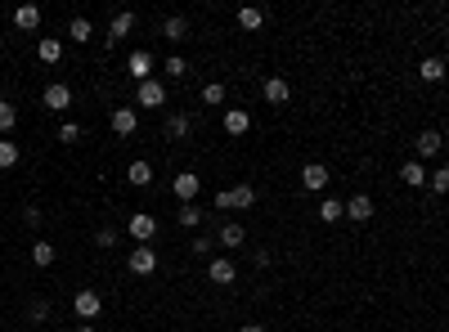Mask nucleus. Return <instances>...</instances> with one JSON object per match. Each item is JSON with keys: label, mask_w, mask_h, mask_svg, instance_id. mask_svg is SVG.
Here are the masks:
<instances>
[{"label": "nucleus", "mask_w": 449, "mask_h": 332, "mask_svg": "<svg viewBox=\"0 0 449 332\" xmlns=\"http://www.w3.org/2000/svg\"><path fill=\"white\" fill-rule=\"evenodd\" d=\"M162 36H167V41H185V36H189V18L185 14H171L167 23H162Z\"/></svg>", "instance_id": "obj_20"}, {"label": "nucleus", "mask_w": 449, "mask_h": 332, "mask_svg": "<svg viewBox=\"0 0 449 332\" xmlns=\"http://www.w3.org/2000/svg\"><path fill=\"white\" fill-rule=\"evenodd\" d=\"M247 126H252V117H247L243 108H225V130L229 135H247Z\"/></svg>", "instance_id": "obj_21"}, {"label": "nucleus", "mask_w": 449, "mask_h": 332, "mask_svg": "<svg viewBox=\"0 0 449 332\" xmlns=\"http://www.w3.org/2000/svg\"><path fill=\"white\" fill-rule=\"evenodd\" d=\"M23 220H27V225H32V229H36V225H41V211H36V207H23Z\"/></svg>", "instance_id": "obj_38"}, {"label": "nucleus", "mask_w": 449, "mask_h": 332, "mask_svg": "<svg viewBox=\"0 0 449 332\" xmlns=\"http://www.w3.org/2000/svg\"><path fill=\"white\" fill-rule=\"evenodd\" d=\"M130 238H135V243H153V238H158V216H149V211L130 216Z\"/></svg>", "instance_id": "obj_6"}, {"label": "nucleus", "mask_w": 449, "mask_h": 332, "mask_svg": "<svg viewBox=\"0 0 449 332\" xmlns=\"http://www.w3.org/2000/svg\"><path fill=\"white\" fill-rule=\"evenodd\" d=\"M14 27L36 32V27H41V9H36V5H18V9H14Z\"/></svg>", "instance_id": "obj_17"}, {"label": "nucleus", "mask_w": 449, "mask_h": 332, "mask_svg": "<svg viewBox=\"0 0 449 332\" xmlns=\"http://www.w3.org/2000/svg\"><path fill=\"white\" fill-rule=\"evenodd\" d=\"M130 27H135V14H130V9H121V14H112L108 36H103V41H108L112 50H117V41H126V36H130Z\"/></svg>", "instance_id": "obj_5"}, {"label": "nucleus", "mask_w": 449, "mask_h": 332, "mask_svg": "<svg viewBox=\"0 0 449 332\" xmlns=\"http://www.w3.org/2000/svg\"><path fill=\"white\" fill-rule=\"evenodd\" d=\"M216 207H221V211H247V207H256V189L247 184H234V189H221V193H216Z\"/></svg>", "instance_id": "obj_1"}, {"label": "nucleus", "mask_w": 449, "mask_h": 332, "mask_svg": "<svg viewBox=\"0 0 449 332\" xmlns=\"http://www.w3.org/2000/svg\"><path fill=\"white\" fill-rule=\"evenodd\" d=\"M126 180H130V184H135V189H144V184H153V166H149V162H130Z\"/></svg>", "instance_id": "obj_25"}, {"label": "nucleus", "mask_w": 449, "mask_h": 332, "mask_svg": "<svg viewBox=\"0 0 449 332\" xmlns=\"http://www.w3.org/2000/svg\"><path fill=\"white\" fill-rule=\"evenodd\" d=\"M126 265H130V274H153L158 270V252H153V243H139V247L126 256Z\"/></svg>", "instance_id": "obj_4"}, {"label": "nucleus", "mask_w": 449, "mask_h": 332, "mask_svg": "<svg viewBox=\"0 0 449 332\" xmlns=\"http://www.w3.org/2000/svg\"><path fill=\"white\" fill-rule=\"evenodd\" d=\"M171 189H176V198H180V202H194V198H198V189H203V180H198L194 171H180V175L171 180Z\"/></svg>", "instance_id": "obj_7"}, {"label": "nucleus", "mask_w": 449, "mask_h": 332, "mask_svg": "<svg viewBox=\"0 0 449 332\" xmlns=\"http://www.w3.org/2000/svg\"><path fill=\"white\" fill-rule=\"evenodd\" d=\"M261 94H265V103H274V108H283V103L292 99V85L283 81V77H270V81L261 85Z\"/></svg>", "instance_id": "obj_8"}, {"label": "nucleus", "mask_w": 449, "mask_h": 332, "mask_svg": "<svg viewBox=\"0 0 449 332\" xmlns=\"http://www.w3.org/2000/svg\"><path fill=\"white\" fill-rule=\"evenodd\" d=\"M400 180H405L409 189H423V184H427V171H423V162H418V157H409V162L400 166Z\"/></svg>", "instance_id": "obj_19"}, {"label": "nucleus", "mask_w": 449, "mask_h": 332, "mask_svg": "<svg viewBox=\"0 0 449 332\" xmlns=\"http://www.w3.org/2000/svg\"><path fill=\"white\" fill-rule=\"evenodd\" d=\"M185 72H189V63L180 59V54H171L167 59V77H185Z\"/></svg>", "instance_id": "obj_34"}, {"label": "nucleus", "mask_w": 449, "mask_h": 332, "mask_svg": "<svg viewBox=\"0 0 449 332\" xmlns=\"http://www.w3.org/2000/svg\"><path fill=\"white\" fill-rule=\"evenodd\" d=\"M176 225H180V229H198V225H203V211H198L194 202H185V207L176 211Z\"/></svg>", "instance_id": "obj_22"}, {"label": "nucleus", "mask_w": 449, "mask_h": 332, "mask_svg": "<svg viewBox=\"0 0 449 332\" xmlns=\"http://www.w3.org/2000/svg\"><path fill=\"white\" fill-rule=\"evenodd\" d=\"M207 279L212 283H221V288H229V283L238 279V270H234V261H229V256H216L212 265H207Z\"/></svg>", "instance_id": "obj_9"}, {"label": "nucleus", "mask_w": 449, "mask_h": 332, "mask_svg": "<svg viewBox=\"0 0 449 332\" xmlns=\"http://www.w3.org/2000/svg\"><path fill=\"white\" fill-rule=\"evenodd\" d=\"M126 68H130V77H135L139 85L153 81V54H149V50H135V54L126 59Z\"/></svg>", "instance_id": "obj_10"}, {"label": "nucleus", "mask_w": 449, "mask_h": 332, "mask_svg": "<svg viewBox=\"0 0 449 332\" xmlns=\"http://www.w3.org/2000/svg\"><path fill=\"white\" fill-rule=\"evenodd\" d=\"M135 99H139V108H162V103H167V85L162 81H144Z\"/></svg>", "instance_id": "obj_11"}, {"label": "nucleus", "mask_w": 449, "mask_h": 332, "mask_svg": "<svg viewBox=\"0 0 449 332\" xmlns=\"http://www.w3.org/2000/svg\"><path fill=\"white\" fill-rule=\"evenodd\" d=\"M441 144H445L441 130H423V135L414 139V153H418V157H436V153H441Z\"/></svg>", "instance_id": "obj_15"}, {"label": "nucleus", "mask_w": 449, "mask_h": 332, "mask_svg": "<svg viewBox=\"0 0 449 332\" xmlns=\"http://www.w3.org/2000/svg\"><path fill=\"white\" fill-rule=\"evenodd\" d=\"M72 310H76V319H81V324H90V319H99V310H103V297L94 288H81L72 297Z\"/></svg>", "instance_id": "obj_2"}, {"label": "nucleus", "mask_w": 449, "mask_h": 332, "mask_svg": "<svg viewBox=\"0 0 449 332\" xmlns=\"http://www.w3.org/2000/svg\"><path fill=\"white\" fill-rule=\"evenodd\" d=\"M368 216H373V198H368V193H355V198L346 202V220L368 225Z\"/></svg>", "instance_id": "obj_13"}, {"label": "nucleus", "mask_w": 449, "mask_h": 332, "mask_svg": "<svg viewBox=\"0 0 449 332\" xmlns=\"http://www.w3.org/2000/svg\"><path fill=\"white\" fill-rule=\"evenodd\" d=\"M36 59H41V63H59V59H63V41L41 36V41H36Z\"/></svg>", "instance_id": "obj_18"}, {"label": "nucleus", "mask_w": 449, "mask_h": 332, "mask_svg": "<svg viewBox=\"0 0 449 332\" xmlns=\"http://www.w3.org/2000/svg\"><path fill=\"white\" fill-rule=\"evenodd\" d=\"M427 184H432V193L445 198V193H449V166H436L432 175H427Z\"/></svg>", "instance_id": "obj_31"}, {"label": "nucleus", "mask_w": 449, "mask_h": 332, "mask_svg": "<svg viewBox=\"0 0 449 332\" xmlns=\"http://www.w3.org/2000/svg\"><path fill=\"white\" fill-rule=\"evenodd\" d=\"M167 135L171 139H185L189 135V117H185V112H171V117H167Z\"/></svg>", "instance_id": "obj_29"}, {"label": "nucleus", "mask_w": 449, "mask_h": 332, "mask_svg": "<svg viewBox=\"0 0 449 332\" xmlns=\"http://www.w3.org/2000/svg\"><path fill=\"white\" fill-rule=\"evenodd\" d=\"M68 36H72V41H76V45H85V41H90V36H94V27H90V18H72V23H68Z\"/></svg>", "instance_id": "obj_26"}, {"label": "nucleus", "mask_w": 449, "mask_h": 332, "mask_svg": "<svg viewBox=\"0 0 449 332\" xmlns=\"http://www.w3.org/2000/svg\"><path fill=\"white\" fill-rule=\"evenodd\" d=\"M18 157H23V153H18V144H14V139H0V171L18 166Z\"/></svg>", "instance_id": "obj_30"}, {"label": "nucleus", "mask_w": 449, "mask_h": 332, "mask_svg": "<svg viewBox=\"0 0 449 332\" xmlns=\"http://www.w3.org/2000/svg\"><path fill=\"white\" fill-rule=\"evenodd\" d=\"M68 103H72V90H68V85H59V81L45 85V108H50V112H63Z\"/></svg>", "instance_id": "obj_14"}, {"label": "nucleus", "mask_w": 449, "mask_h": 332, "mask_svg": "<svg viewBox=\"0 0 449 332\" xmlns=\"http://www.w3.org/2000/svg\"><path fill=\"white\" fill-rule=\"evenodd\" d=\"M32 319L45 324V319H50V301H32Z\"/></svg>", "instance_id": "obj_36"}, {"label": "nucleus", "mask_w": 449, "mask_h": 332, "mask_svg": "<svg viewBox=\"0 0 449 332\" xmlns=\"http://www.w3.org/2000/svg\"><path fill=\"white\" fill-rule=\"evenodd\" d=\"M319 220L332 225V220H346V202H337V198H328V202L319 207Z\"/></svg>", "instance_id": "obj_24"}, {"label": "nucleus", "mask_w": 449, "mask_h": 332, "mask_svg": "<svg viewBox=\"0 0 449 332\" xmlns=\"http://www.w3.org/2000/svg\"><path fill=\"white\" fill-rule=\"evenodd\" d=\"M243 238H247V229L238 220H225L221 234H216V243H221V247H243Z\"/></svg>", "instance_id": "obj_16"}, {"label": "nucleus", "mask_w": 449, "mask_h": 332, "mask_svg": "<svg viewBox=\"0 0 449 332\" xmlns=\"http://www.w3.org/2000/svg\"><path fill=\"white\" fill-rule=\"evenodd\" d=\"M238 332H265V324H243Z\"/></svg>", "instance_id": "obj_39"}, {"label": "nucleus", "mask_w": 449, "mask_h": 332, "mask_svg": "<svg viewBox=\"0 0 449 332\" xmlns=\"http://www.w3.org/2000/svg\"><path fill=\"white\" fill-rule=\"evenodd\" d=\"M112 130H117V135H135L139 130V112L135 108H112Z\"/></svg>", "instance_id": "obj_12"}, {"label": "nucleus", "mask_w": 449, "mask_h": 332, "mask_svg": "<svg viewBox=\"0 0 449 332\" xmlns=\"http://www.w3.org/2000/svg\"><path fill=\"white\" fill-rule=\"evenodd\" d=\"M328 166L323 162H305L301 166V189H310V193H323V189H328Z\"/></svg>", "instance_id": "obj_3"}, {"label": "nucleus", "mask_w": 449, "mask_h": 332, "mask_svg": "<svg viewBox=\"0 0 449 332\" xmlns=\"http://www.w3.org/2000/svg\"><path fill=\"white\" fill-rule=\"evenodd\" d=\"M14 121H18L14 103H5V99H0V135H5V130H14Z\"/></svg>", "instance_id": "obj_33"}, {"label": "nucleus", "mask_w": 449, "mask_h": 332, "mask_svg": "<svg viewBox=\"0 0 449 332\" xmlns=\"http://www.w3.org/2000/svg\"><path fill=\"white\" fill-rule=\"evenodd\" d=\"M94 243H99V247H112V243H117V229H99V234H94Z\"/></svg>", "instance_id": "obj_37"}, {"label": "nucleus", "mask_w": 449, "mask_h": 332, "mask_svg": "<svg viewBox=\"0 0 449 332\" xmlns=\"http://www.w3.org/2000/svg\"><path fill=\"white\" fill-rule=\"evenodd\" d=\"M76 332H99V328H94V324H81V328H76Z\"/></svg>", "instance_id": "obj_40"}, {"label": "nucleus", "mask_w": 449, "mask_h": 332, "mask_svg": "<svg viewBox=\"0 0 449 332\" xmlns=\"http://www.w3.org/2000/svg\"><path fill=\"white\" fill-rule=\"evenodd\" d=\"M261 23H265V14H261V9H252V5H247V9H238V27H243V32H256Z\"/></svg>", "instance_id": "obj_27"}, {"label": "nucleus", "mask_w": 449, "mask_h": 332, "mask_svg": "<svg viewBox=\"0 0 449 332\" xmlns=\"http://www.w3.org/2000/svg\"><path fill=\"white\" fill-rule=\"evenodd\" d=\"M203 103H212V108H221V103H225V85H221V81L203 85Z\"/></svg>", "instance_id": "obj_32"}, {"label": "nucleus", "mask_w": 449, "mask_h": 332, "mask_svg": "<svg viewBox=\"0 0 449 332\" xmlns=\"http://www.w3.org/2000/svg\"><path fill=\"white\" fill-rule=\"evenodd\" d=\"M418 77H423V81H445V63L441 59H423V63H418Z\"/></svg>", "instance_id": "obj_23"}, {"label": "nucleus", "mask_w": 449, "mask_h": 332, "mask_svg": "<svg viewBox=\"0 0 449 332\" xmlns=\"http://www.w3.org/2000/svg\"><path fill=\"white\" fill-rule=\"evenodd\" d=\"M54 256H59V252H54V243H36V247H32V265H41V270H45V265H54Z\"/></svg>", "instance_id": "obj_28"}, {"label": "nucleus", "mask_w": 449, "mask_h": 332, "mask_svg": "<svg viewBox=\"0 0 449 332\" xmlns=\"http://www.w3.org/2000/svg\"><path fill=\"white\" fill-rule=\"evenodd\" d=\"M59 139H63V144H76V139H81V126H76V121H68V126L59 130Z\"/></svg>", "instance_id": "obj_35"}]
</instances>
